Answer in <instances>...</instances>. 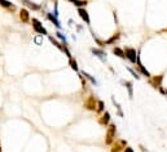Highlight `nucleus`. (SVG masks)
I'll use <instances>...</instances> for the list:
<instances>
[{
    "label": "nucleus",
    "mask_w": 167,
    "mask_h": 152,
    "mask_svg": "<svg viewBox=\"0 0 167 152\" xmlns=\"http://www.w3.org/2000/svg\"><path fill=\"white\" fill-rule=\"evenodd\" d=\"M84 106L87 110H91V111H96V107H97V105H96V99L93 98L92 95L88 98V101L84 103Z\"/></svg>",
    "instance_id": "0eeeda50"
},
{
    "label": "nucleus",
    "mask_w": 167,
    "mask_h": 152,
    "mask_svg": "<svg viewBox=\"0 0 167 152\" xmlns=\"http://www.w3.org/2000/svg\"><path fill=\"white\" fill-rule=\"evenodd\" d=\"M91 52H92L96 57H99L101 61H104V62L106 61V53L102 50V49H96V48H92V49H91Z\"/></svg>",
    "instance_id": "9d476101"
},
{
    "label": "nucleus",
    "mask_w": 167,
    "mask_h": 152,
    "mask_svg": "<svg viewBox=\"0 0 167 152\" xmlns=\"http://www.w3.org/2000/svg\"><path fill=\"white\" fill-rule=\"evenodd\" d=\"M99 123L101 124V125H104V126H106V125H109V123H110V113L107 112V111H105L104 113H102V116L100 117V120H99Z\"/></svg>",
    "instance_id": "6e6552de"
},
{
    "label": "nucleus",
    "mask_w": 167,
    "mask_h": 152,
    "mask_svg": "<svg viewBox=\"0 0 167 152\" xmlns=\"http://www.w3.org/2000/svg\"><path fill=\"white\" fill-rule=\"evenodd\" d=\"M165 94H166V95H167V89H166V92H165Z\"/></svg>",
    "instance_id": "bb28decb"
},
{
    "label": "nucleus",
    "mask_w": 167,
    "mask_h": 152,
    "mask_svg": "<svg viewBox=\"0 0 167 152\" xmlns=\"http://www.w3.org/2000/svg\"><path fill=\"white\" fill-rule=\"evenodd\" d=\"M113 53H114L117 57L122 58V59H125V58H126L125 49H122V48H119V47H115V48H113Z\"/></svg>",
    "instance_id": "f8f14e48"
},
{
    "label": "nucleus",
    "mask_w": 167,
    "mask_h": 152,
    "mask_svg": "<svg viewBox=\"0 0 167 152\" xmlns=\"http://www.w3.org/2000/svg\"><path fill=\"white\" fill-rule=\"evenodd\" d=\"M31 23H33V29H34V31L36 32V34H39V35H48V31L45 30V27L42 25V22H40L39 19L33 18Z\"/></svg>",
    "instance_id": "f03ea898"
},
{
    "label": "nucleus",
    "mask_w": 167,
    "mask_h": 152,
    "mask_svg": "<svg viewBox=\"0 0 167 152\" xmlns=\"http://www.w3.org/2000/svg\"><path fill=\"white\" fill-rule=\"evenodd\" d=\"M122 83L125 84V86L128 90V97L132 99L133 98V85H132V83H131V81H122Z\"/></svg>",
    "instance_id": "ddd939ff"
},
{
    "label": "nucleus",
    "mask_w": 167,
    "mask_h": 152,
    "mask_svg": "<svg viewBox=\"0 0 167 152\" xmlns=\"http://www.w3.org/2000/svg\"><path fill=\"white\" fill-rule=\"evenodd\" d=\"M20 19L24 23H27L30 21V14H29L27 9H21L20 10Z\"/></svg>",
    "instance_id": "1a4fd4ad"
},
{
    "label": "nucleus",
    "mask_w": 167,
    "mask_h": 152,
    "mask_svg": "<svg viewBox=\"0 0 167 152\" xmlns=\"http://www.w3.org/2000/svg\"><path fill=\"white\" fill-rule=\"evenodd\" d=\"M67 44H64V52H65V54H66V56H67V58L69 59H71L73 57H71V53H70V50L67 49V47H66Z\"/></svg>",
    "instance_id": "393cba45"
},
{
    "label": "nucleus",
    "mask_w": 167,
    "mask_h": 152,
    "mask_svg": "<svg viewBox=\"0 0 167 152\" xmlns=\"http://www.w3.org/2000/svg\"><path fill=\"white\" fill-rule=\"evenodd\" d=\"M127 70H128V71H130V72H131V75H132V76H133V78H135V79H136V80H139V79H140V76H139V74H137V72H135V70H132L131 67H127Z\"/></svg>",
    "instance_id": "b1692460"
},
{
    "label": "nucleus",
    "mask_w": 167,
    "mask_h": 152,
    "mask_svg": "<svg viewBox=\"0 0 167 152\" xmlns=\"http://www.w3.org/2000/svg\"><path fill=\"white\" fill-rule=\"evenodd\" d=\"M67 2L74 4L75 7H78V8H83V7H85V5L88 4L87 0H67Z\"/></svg>",
    "instance_id": "4468645a"
},
{
    "label": "nucleus",
    "mask_w": 167,
    "mask_h": 152,
    "mask_svg": "<svg viewBox=\"0 0 167 152\" xmlns=\"http://www.w3.org/2000/svg\"><path fill=\"white\" fill-rule=\"evenodd\" d=\"M47 18L49 19L51 22L57 27V29H61V23H60V21H58V17H56L55 14H52V13H47Z\"/></svg>",
    "instance_id": "9b49d317"
},
{
    "label": "nucleus",
    "mask_w": 167,
    "mask_h": 152,
    "mask_svg": "<svg viewBox=\"0 0 167 152\" xmlns=\"http://www.w3.org/2000/svg\"><path fill=\"white\" fill-rule=\"evenodd\" d=\"M115 134H117V126L115 124H109L106 130V135H105V143L106 144H113L115 139Z\"/></svg>",
    "instance_id": "f257e3e1"
},
{
    "label": "nucleus",
    "mask_w": 167,
    "mask_h": 152,
    "mask_svg": "<svg viewBox=\"0 0 167 152\" xmlns=\"http://www.w3.org/2000/svg\"><path fill=\"white\" fill-rule=\"evenodd\" d=\"M104 110H105L104 102H102V101H99V102H97V107H96V111H97V112H104Z\"/></svg>",
    "instance_id": "4be33fe9"
},
{
    "label": "nucleus",
    "mask_w": 167,
    "mask_h": 152,
    "mask_svg": "<svg viewBox=\"0 0 167 152\" xmlns=\"http://www.w3.org/2000/svg\"><path fill=\"white\" fill-rule=\"evenodd\" d=\"M125 54H126V58L131 63H136V59H137V52H136V49L127 47V48H125Z\"/></svg>",
    "instance_id": "7ed1b4c3"
},
{
    "label": "nucleus",
    "mask_w": 167,
    "mask_h": 152,
    "mask_svg": "<svg viewBox=\"0 0 167 152\" xmlns=\"http://www.w3.org/2000/svg\"><path fill=\"white\" fill-rule=\"evenodd\" d=\"M123 152H135V151H133L132 147H128L127 146V147H125V150H123Z\"/></svg>",
    "instance_id": "a878e982"
},
{
    "label": "nucleus",
    "mask_w": 167,
    "mask_h": 152,
    "mask_svg": "<svg viewBox=\"0 0 167 152\" xmlns=\"http://www.w3.org/2000/svg\"><path fill=\"white\" fill-rule=\"evenodd\" d=\"M122 150H125V146L122 144V142H119V143H117V144H113L111 152H121Z\"/></svg>",
    "instance_id": "6ab92c4d"
},
{
    "label": "nucleus",
    "mask_w": 167,
    "mask_h": 152,
    "mask_svg": "<svg viewBox=\"0 0 167 152\" xmlns=\"http://www.w3.org/2000/svg\"><path fill=\"white\" fill-rule=\"evenodd\" d=\"M24 3L27 5V7L30 8V9H33V10H39L40 9V5H38V4H35V3H33L31 0H24Z\"/></svg>",
    "instance_id": "dca6fc26"
},
{
    "label": "nucleus",
    "mask_w": 167,
    "mask_h": 152,
    "mask_svg": "<svg viewBox=\"0 0 167 152\" xmlns=\"http://www.w3.org/2000/svg\"><path fill=\"white\" fill-rule=\"evenodd\" d=\"M69 62H70V67H71L75 72H78V71H79V67H78L77 61H75L74 58H71V59H69Z\"/></svg>",
    "instance_id": "412c9836"
},
{
    "label": "nucleus",
    "mask_w": 167,
    "mask_h": 152,
    "mask_svg": "<svg viewBox=\"0 0 167 152\" xmlns=\"http://www.w3.org/2000/svg\"><path fill=\"white\" fill-rule=\"evenodd\" d=\"M0 5H2L3 8H7V9H12V10L16 9L14 5L10 3V2H8V0H0Z\"/></svg>",
    "instance_id": "2eb2a0df"
},
{
    "label": "nucleus",
    "mask_w": 167,
    "mask_h": 152,
    "mask_svg": "<svg viewBox=\"0 0 167 152\" xmlns=\"http://www.w3.org/2000/svg\"><path fill=\"white\" fill-rule=\"evenodd\" d=\"M119 37H121V34H119V32H117V34H114V35H113V36L110 37V39H107V40L105 41V44L110 45V44H113V43H114V41H117L118 39H119Z\"/></svg>",
    "instance_id": "a211bd4d"
},
{
    "label": "nucleus",
    "mask_w": 167,
    "mask_h": 152,
    "mask_svg": "<svg viewBox=\"0 0 167 152\" xmlns=\"http://www.w3.org/2000/svg\"><path fill=\"white\" fill-rule=\"evenodd\" d=\"M56 35H57V37H58V39H61V40H62V41H64V43H65V44H66V36L64 35L62 32L57 31V32H56Z\"/></svg>",
    "instance_id": "5701e85b"
},
{
    "label": "nucleus",
    "mask_w": 167,
    "mask_h": 152,
    "mask_svg": "<svg viewBox=\"0 0 167 152\" xmlns=\"http://www.w3.org/2000/svg\"><path fill=\"white\" fill-rule=\"evenodd\" d=\"M162 81H163V75H158V76H152L149 79V84L155 89L162 88Z\"/></svg>",
    "instance_id": "20e7f679"
},
{
    "label": "nucleus",
    "mask_w": 167,
    "mask_h": 152,
    "mask_svg": "<svg viewBox=\"0 0 167 152\" xmlns=\"http://www.w3.org/2000/svg\"><path fill=\"white\" fill-rule=\"evenodd\" d=\"M136 64H137V70L140 72H141L145 78H148V79H150L152 78V75H150V72L148 71L147 68H145L144 66H143V63H141V59H140V52H137V59H136Z\"/></svg>",
    "instance_id": "39448f33"
},
{
    "label": "nucleus",
    "mask_w": 167,
    "mask_h": 152,
    "mask_svg": "<svg viewBox=\"0 0 167 152\" xmlns=\"http://www.w3.org/2000/svg\"><path fill=\"white\" fill-rule=\"evenodd\" d=\"M48 40H49V41L52 43V44H53V45H55V47L57 48V49H60L61 52H64V47H62V45H61L60 43H58V41H57V40H56L55 37H53V36H48Z\"/></svg>",
    "instance_id": "f3484780"
},
{
    "label": "nucleus",
    "mask_w": 167,
    "mask_h": 152,
    "mask_svg": "<svg viewBox=\"0 0 167 152\" xmlns=\"http://www.w3.org/2000/svg\"><path fill=\"white\" fill-rule=\"evenodd\" d=\"M82 75L84 76V78L85 79H87V80H89L91 81V83H92L93 85H96V84H97V81H96V79L93 78V76H91L88 72H85V71H82Z\"/></svg>",
    "instance_id": "aec40b11"
},
{
    "label": "nucleus",
    "mask_w": 167,
    "mask_h": 152,
    "mask_svg": "<svg viewBox=\"0 0 167 152\" xmlns=\"http://www.w3.org/2000/svg\"><path fill=\"white\" fill-rule=\"evenodd\" d=\"M78 14H79V17L82 18L85 23H87L88 26L91 25V18H89V14H88V12L85 10L84 8H78Z\"/></svg>",
    "instance_id": "423d86ee"
}]
</instances>
